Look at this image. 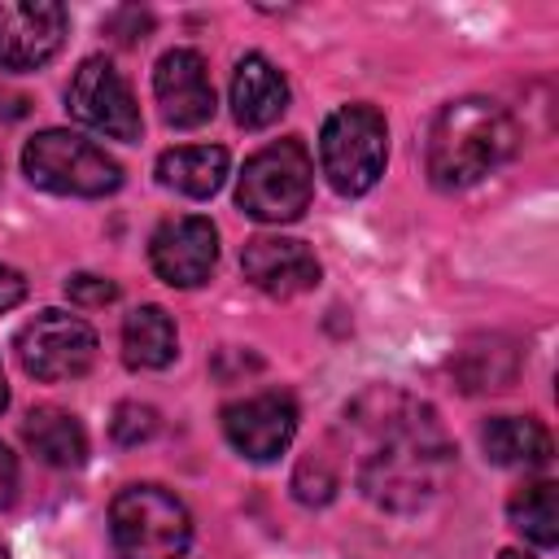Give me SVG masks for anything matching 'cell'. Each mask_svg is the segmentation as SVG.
I'll return each instance as SVG.
<instances>
[{
	"label": "cell",
	"mask_w": 559,
	"mask_h": 559,
	"mask_svg": "<svg viewBox=\"0 0 559 559\" xmlns=\"http://www.w3.org/2000/svg\"><path fill=\"white\" fill-rule=\"evenodd\" d=\"M354 406L358 428L367 432V454L358 459V485L371 502L389 511L424 507L450 472V445L437 428V415L402 393H371Z\"/></svg>",
	"instance_id": "6da1fadb"
},
{
	"label": "cell",
	"mask_w": 559,
	"mask_h": 559,
	"mask_svg": "<svg viewBox=\"0 0 559 559\" xmlns=\"http://www.w3.org/2000/svg\"><path fill=\"white\" fill-rule=\"evenodd\" d=\"M515 153V122L489 96L450 100L428 131V179L445 192L472 188Z\"/></svg>",
	"instance_id": "7a4b0ae2"
},
{
	"label": "cell",
	"mask_w": 559,
	"mask_h": 559,
	"mask_svg": "<svg viewBox=\"0 0 559 559\" xmlns=\"http://www.w3.org/2000/svg\"><path fill=\"white\" fill-rule=\"evenodd\" d=\"M109 537L122 559H183L192 515L162 485H127L109 507Z\"/></svg>",
	"instance_id": "3957f363"
},
{
	"label": "cell",
	"mask_w": 559,
	"mask_h": 559,
	"mask_svg": "<svg viewBox=\"0 0 559 559\" xmlns=\"http://www.w3.org/2000/svg\"><path fill=\"white\" fill-rule=\"evenodd\" d=\"M310 192H314V162L306 144L288 135V140L258 148L245 162L236 201L258 223H293L310 205Z\"/></svg>",
	"instance_id": "277c9868"
},
{
	"label": "cell",
	"mask_w": 559,
	"mask_h": 559,
	"mask_svg": "<svg viewBox=\"0 0 559 559\" xmlns=\"http://www.w3.org/2000/svg\"><path fill=\"white\" fill-rule=\"evenodd\" d=\"M319 162L328 183L341 197H362L376 188L389 162V127L371 105H341L328 114L323 135H319Z\"/></svg>",
	"instance_id": "5b68a950"
},
{
	"label": "cell",
	"mask_w": 559,
	"mask_h": 559,
	"mask_svg": "<svg viewBox=\"0 0 559 559\" xmlns=\"http://www.w3.org/2000/svg\"><path fill=\"white\" fill-rule=\"evenodd\" d=\"M22 170L35 188L61 197H105L122 183V166L74 131H39L22 148Z\"/></svg>",
	"instance_id": "8992f818"
},
{
	"label": "cell",
	"mask_w": 559,
	"mask_h": 559,
	"mask_svg": "<svg viewBox=\"0 0 559 559\" xmlns=\"http://www.w3.org/2000/svg\"><path fill=\"white\" fill-rule=\"evenodd\" d=\"M17 362L35 380H74L96 362V332L66 310H39L17 328Z\"/></svg>",
	"instance_id": "52a82bcc"
},
{
	"label": "cell",
	"mask_w": 559,
	"mask_h": 559,
	"mask_svg": "<svg viewBox=\"0 0 559 559\" xmlns=\"http://www.w3.org/2000/svg\"><path fill=\"white\" fill-rule=\"evenodd\" d=\"M66 105L83 127H92L109 140H140V131H144V118H140V105H135L127 79L105 57H87L74 70V79L66 87Z\"/></svg>",
	"instance_id": "ba28073f"
},
{
	"label": "cell",
	"mask_w": 559,
	"mask_h": 559,
	"mask_svg": "<svg viewBox=\"0 0 559 559\" xmlns=\"http://www.w3.org/2000/svg\"><path fill=\"white\" fill-rule=\"evenodd\" d=\"M66 39V9L57 0H0V66L39 70Z\"/></svg>",
	"instance_id": "9c48e42d"
},
{
	"label": "cell",
	"mask_w": 559,
	"mask_h": 559,
	"mask_svg": "<svg viewBox=\"0 0 559 559\" xmlns=\"http://www.w3.org/2000/svg\"><path fill=\"white\" fill-rule=\"evenodd\" d=\"M148 262L175 288L205 284L210 271H214V262H218V231H214V223L201 218V214L166 218L153 231V240H148Z\"/></svg>",
	"instance_id": "30bf717a"
},
{
	"label": "cell",
	"mask_w": 559,
	"mask_h": 559,
	"mask_svg": "<svg viewBox=\"0 0 559 559\" xmlns=\"http://www.w3.org/2000/svg\"><path fill=\"white\" fill-rule=\"evenodd\" d=\"M223 432L227 441L253 459V463H271L288 450L293 432H297V406L288 393H253L240 397L231 406H223Z\"/></svg>",
	"instance_id": "8fae6325"
},
{
	"label": "cell",
	"mask_w": 559,
	"mask_h": 559,
	"mask_svg": "<svg viewBox=\"0 0 559 559\" xmlns=\"http://www.w3.org/2000/svg\"><path fill=\"white\" fill-rule=\"evenodd\" d=\"M153 96L170 127H179V131L205 127L214 118V83H210L205 57L197 48L162 52V61L153 70Z\"/></svg>",
	"instance_id": "7c38bea8"
},
{
	"label": "cell",
	"mask_w": 559,
	"mask_h": 559,
	"mask_svg": "<svg viewBox=\"0 0 559 559\" xmlns=\"http://www.w3.org/2000/svg\"><path fill=\"white\" fill-rule=\"evenodd\" d=\"M245 280L262 288L266 297H297L319 284V258L310 253L306 240L293 236H253L240 249Z\"/></svg>",
	"instance_id": "4fadbf2b"
},
{
	"label": "cell",
	"mask_w": 559,
	"mask_h": 559,
	"mask_svg": "<svg viewBox=\"0 0 559 559\" xmlns=\"http://www.w3.org/2000/svg\"><path fill=\"white\" fill-rule=\"evenodd\" d=\"M284 109H288V83H284V74L262 52L240 57L236 61V74H231V118L240 127H249V131H262Z\"/></svg>",
	"instance_id": "5bb4252c"
},
{
	"label": "cell",
	"mask_w": 559,
	"mask_h": 559,
	"mask_svg": "<svg viewBox=\"0 0 559 559\" xmlns=\"http://www.w3.org/2000/svg\"><path fill=\"white\" fill-rule=\"evenodd\" d=\"M480 445H485L489 463H498V467H542L555 454L546 424L533 419V415H498V419H489L485 432H480Z\"/></svg>",
	"instance_id": "9a60e30c"
},
{
	"label": "cell",
	"mask_w": 559,
	"mask_h": 559,
	"mask_svg": "<svg viewBox=\"0 0 559 559\" xmlns=\"http://www.w3.org/2000/svg\"><path fill=\"white\" fill-rule=\"evenodd\" d=\"M22 437L48 467H79L87 459V432L83 424L61 406H35L22 419Z\"/></svg>",
	"instance_id": "2e32d148"
},
{
	"label": "cell",
	"mask_w": 559,
	"mask_h": 559,
	"mask_svg": "<svg viewBox=\"0 0 559 559\" xmlns=\"http://www.w3.org/2000/svg\"><path fill=\"white\" fill-rule=\"evenodd\" d=\"M157 179L183 197H214L227 179V148L218 144H188V148H170L157 157Z\"/></svg>",
	"instance_id": "e0dca14e"
},
{
	"label": "cell",
	"mask_w": 559,
	"mask_h": 559,
	"mask_svg": "<svg viewBox=\"0 0 559 559\" xmlns=\"http://www.w3.org/2000/svg\"><path fill=\"white\" fill-rule=\"evenodd\" d=\"M175 354H179L175 319L162 306H135L122 319V358H127V367L157 371V367H170Z\"/></svg>",
	"instance_id": "ac0fdd59"
},
{
	"label": "cell",
	"mask_w": 559,
	"mask_h": 559,
	"mask_svg": "<svg viewBox=\"0 0 559 559\" xmlns=\"http://www.w3.org/2000/svg\"><path fill=\"white\" fill-rule=\"evenodd\" d=\"M511 524L542 550H550L559 542V485L555 480H533L524 489L511 493L507 502Z\"/></svg>",
	"instance_id": "d6986e66"
},
{
	"label": "cell",
	"mask_w": 559,
	"mask_h": 559,
	"mask_svg": "<svg viewBox=\"0 0 559 559\" xmlns=\"http://www.w3.org/2000/svg\"><path fill=\"white\" fill-rule=\"evenodd\" d=\"M109 432L118 445H140L157 432V411L153 406H140V402H122L109 419Z\"/></svg>",
	"instance_id": "ffe728a7"
},
{
	"label": "cell",
	"mask_w": 559,
	"mask_h": 559,
	"mask_svg": "<svg viewBox=\"0 0 559 559\" xmlns=\"http://www.w3.org/2000/svg\"><path fill=\"white\" fill-rule=\"evenodd\" d=\"M66 297L74 301V306H105V301H114L118 297V284L114 280H105V275H70L66 280Z\"/></svg>",
	"instance_id": "44dd1931"
},
{
	"label": "cell",
	"mask_w": 559,
	"mask_h": 559,
	"mask_svg": "<svg viewBox=\"0 0 559 559\" xmlns=\"http://www.w3.org/2000/svg\"><path fill=\"white\" fill-rule=\"evenodd\" d=\"M22 297H26V280H22V271H13V266L0 262V314L13 310Z\"/></svg>",
	"instance_id": "7402d4cb"
},
{
	"label": "cell",
	"mask_w": 559,
	"mask_h": 559,
	"mask_svg": "<svg viewBox=\"0 0 559 559\" xmlns=\"http://www.w3.org/2000/svg\"><path fill=\"white\" fill-rule=\"evenodd\" d=\"M13 493H17V459H13V450L0 441V507H9Z\"/></svg>",
	"instance_id": "603a6c76"
},
{
	"label": "cell",
	"mask_w": 559,
	"mask_h": 559,
	"mask_svg": "<svg viewBox=\"0 0 559 559\" xmlns=\"http://www.w3.org/2000/svg\"><path fill=\"white\" fill-rule=\"evenodd\" d=\"M22 114H26V96L0 92V118H22Z\"/></svg>",
	"instance_id": "cb8c5ba5"
},
{
	"label": "cell",
	"mask_w": 559,
	"mask_h": 559,
	"mask_svg": "<svg viewBox=\"0 0 559 559\" xmlns=\"http://www.w3.org/2000/svg\"><path fill=\"white\" fill-rule=\"evenodd\" d=\"M9 406V380H4V367H0V411Z\"/></svg>",
	"instance_id": "d4e9b609"
},
{
	"label": "cell",
	"mask_w": 559,
	"mask_h": 559,
	"mask_svg": "<svg viewBox=\"0 0 559 559\" xmlns=\"http://www.w3.org/2000/svg\"><path fill=\"white\" fill-rule=\"evenodd\" d=\"M498 559H528V555H520V550H502Z\"/></svg>",
	"instance_id": "484cf974"
},
{
	"label": "cell",
	"mask_w": 559,
	"mask_h": 559,
	"mask_svg": "<svg viewBox=\"0 0 559 559\" xmlns=\"http://www.w3.org/2000/svg\"><path fill=\"white\" fill-rule=\"evenodd\" d=\"M0 559H9V550H4V542H0Z\"/></svg>",
	"instance_id": "4316f807"
}]
</instances>
